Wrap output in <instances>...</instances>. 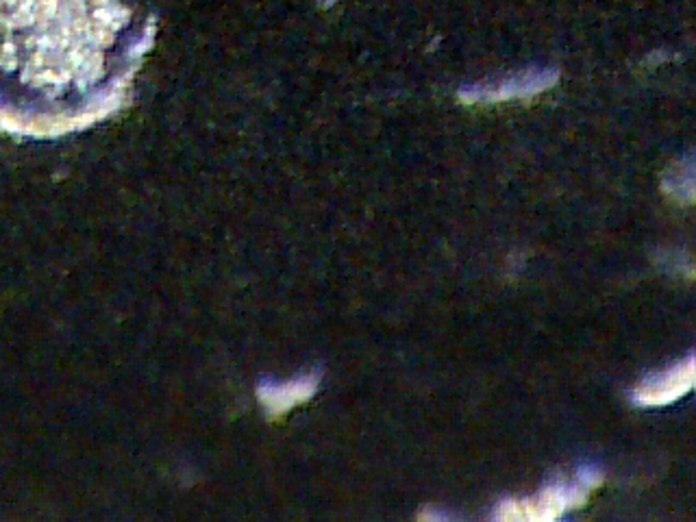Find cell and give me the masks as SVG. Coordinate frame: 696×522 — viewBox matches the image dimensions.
Listing matches in <instances>:
<instances>
[{"label":"cell","mask_w":696,"mask_h":522,"mask_svg":"<svg viewBox=\"0 0 696 522\" xmlns=\"http://www.w3.org/2000/svg\"><path fill=\"white\" fill-rule=\"evenodd\" d=\"M590 490L575 481L553 479L531 498H507L494 509V520L501 522H547L563 516L568 509L586 505Z\"/></svg>","instance_id":"cell-1"},{"label":"cell","mask_w":696,"mask_h":522,"mask_svg":"<svg viewBox=\"0 0 696 522\" xmlns=\"http://www.w3.org/2000/svg\"><path fill=\"white\" fill-rule=\"evenodd\" d=\"M559 81V70L555 68H526L503 79H492L483 83L464 85L457 96L464 105H492L507 100L533 98L542 91L551 89Z\"/></svg>","instance_id":"cell-2"},{"label":"cell","mask_w":696,"mask_h":522,"mask_svg":"<svg viewBox=\"0 0 696 522\" xmlns=\"http://www.w3.org/2000/svg\"><path fill=\"white\" fill-rule=\"evenodd\" d=\"M694 385V355L670 366L664 372H653L633 389V403L637 407H664L683 398Z\"/></svg>","instance_id":"cell-3"},{"label":"cell","mask_w":696,"mask_h":522,"mask_svg":"<svg viewBox=\"0 0 696 522\" xmlns=\"http://www.w3.org/2000/svg\"><path fill=\"white\" fill-rule=\"evenodd\" d=\"M664 190L668 196L690 204L694 200V161L686 157L683 161H676L664 177Z\"/></svg>","instance_id":"cell-4"},{"label":"cell","mask_w":696,"mask_h":522,"mask_svg":"<svg viewBox=\"0 0 696 522\" xmlns=\"http://www.w3.org/2000/svg\"><path fill=\"white\" fill-rule=\"evenodd\" d=\"M575 479L581 483V486H586V488L592 492L594 488H598L600 483H603V472H600V468H598V465H592V463H588V465H579V468H577V475H575Z\"/></svg>","instance_id":"cell-5"},{"label":"cell","mask_w":696,"mask_h":522,"mask_svg":"<svg viewBox=\"0 0 696 522\" xmlns=\"http://www.w3.org/2000/svg\"><path fill=\"white\" fill-rule=\"evenodd\" d=\"M422 520H450V514H442V512H436V509H431L427 507L422 514H420Z\"/></svg>","instance_id":"cell-6"}]
</instances>
